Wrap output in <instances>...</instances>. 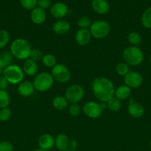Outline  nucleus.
<instances>
[{"instance_id": "c85d7f7f", "label": "nucleus", "mask_w": 151, "mask_h": 151, "mask_svg": "<svg viewBox=\"0 0 151 151\" xmlns=\"http://www.w3.org/2000/svg\"><path fill=\"white\" fill-rule=\"evenodd\" d=\"M115 70H116L117 74L118 75L124 77L130 72V68H129V65H127V63H124V62H121L116 66Z\"/></svg>"}, {"instance_id": "412c9836", "label": "nucleus", "mask_w": 151, "mask_h": 151, "mask_svg": "<svg viewBox=\"0 0 151 151\" xmlns=\"http://www.w3.org/2000/svg\"><path fill=\"white\" fill-rule=\"evenodd\" d=\"M130 93H131V90L127 86L121 85L119 86L116 89H115L114 97L122 101V100H125L129 98V97L130 96Z\"/></svg>"}, {"instance_id": "4be33fe9", "label": "nucleus", "mask_w": 151, "mask_h": 151, "mask_svg": "<svg viewBox=\"0 0 151 151\" xmlns=\"http://www.w3.org/2000/svg\"><path fill=\"white\" fill-rule=\"evenodd\" d=\"M68 103H69L67 100V99L63 96H56L53 98V101H52L53 107L59 111H62L67 109L68 106Z\"/></svg>"}, {"instance_id": "c9c22d12", "label": "nucleus", "mask_w": 151, "mask_h": 151, "mask_svg": "<svg viewBox=\"0 0 151 151\" xmlns=\"http://www.w3.org/2000/svg\"><path fill=\"white\" fill-rule=\"evenodd\" d=\"M37 5H38V7H40V8L45 10L46 9L50 7L51 1L50 0H38L37 1Z\"/></svg>"}, {"instance_id": "2f4dec72", "label": "nucleus", "mask_w": 151, "mask_h": 151, "mask_svg": "<svg viewBox=\"0 0 151 151\" xmlns=\"http://www.w3.org/2000/svg\"><path fill=\"white\" fill-rule=\"evenodd\" d=\"M91 24V19L87 16L80 17L78 20V26L79 27L80 29H87V27H90Z\"/></svg>"}, {"instance_id": "4c0bfd02", "label": "nucleus", "mask_w": 151, "mask_h": 151, "mask_svg": "<svg viewBox=\"0 0 151 151\" xmlns=\"http://www.w3.org/2000/svg\"><path fill=\"white\" fill-rule=\"evenodd\" d=\"M3 72H4V69H2L0 68V76H1V75H3Z\"/></svg>"}, {"instance_id": "6ab92c4d", "label": "nucleus", "mask_w": 151, "mask_h": 151, "mask_svg": "<svg viewBox=\"0 0 151 151\" xmlns=\"http://www.w3.org/2000/svg\"><path fill=\"white\" fill-rule=\"evenodd\" d=\"M70 141L68 136L65 134H59L55 139V145L60 151H65L69 147Z\"/></svg>"}, {"instance_id": "20e7f679", "label": "nucleus", "mask_w": 151, "mask_h": 151, "mask_svg": "<svg viewBox=\"0 0 151 151\" xmlns=\"http://www.w3.org/2000/svg\"><path fill=\"white\" fill-rule=\"evenodd\" d=\"M23 70L20 66L16 64H11L6 67L3 72V76L7 79L9 83L16 85L23 81L24 79Z\"/></svg>"}, {"instance_id": "1a4fd4ad", "label": "nucleus", "mask_w": 151, "mask_h": 151, "mask_svg": "<svg viewBox=\"0 0 151 151\" xmlns=\"http://www.w3.org/2000/svg\"><path fill=\"white\" fill-rule=\"evenodd\" d=\"M105 106L93 101L86 102L82 107L84 114L90 119H97L102 114L103 109Z\"/></svg>"}, {"instance_id": "9d476101", "label": "nucleus", "mask_w": 151, "mask_h": 151, "mask_svg": "<svg viewBox=\"0 0 151 151\" xmlns=\"http://www.w3.org/2000/svg\"><path fill=\"white\" fill-rule=\"evenodd\" d=\"M125 85L130 88H139L143 82V78L142 75L136 72H129L124 77Z\"/></svg>"}, {"instance_id": "a878e982", "label": "nucleus", "mask_w": 151, "mask_h": 151, "mask_svg": "<svg viewBox=\"0 0 151 151\" xmlns=\"http://www.w3.org/2000/svg\"><path fill=\"white\" fill-rule=\"evenodd\" d=\"M10 103V97L6 91L0 90V109L8 107Z\"/></svg>"}, {"instance_id": "72a5a7b5", "label": "nucleus", "mask_w": 151, "mask_h": 151, "mask_svg": "<svg viewBox=\"0 0 151 151\" xmlns=\"http://www.w3.org/2000/svg\"><path fill=\"white\" fill-rule=\"evenodd\" d=\"M68 112L70 116L76 117L79 115L80 112H81V108L78 106V103H73L70 106L69 109H68Z\"/></svg>"}, {"instance_id": "7ed1b4c3", "label": "nucleus", "mask_w": 151, "mask_h": 151, "mask_svg": "<svg viewBox=\"0 0 151 151\" xmlns=\"http://www.w3.org/2000/svg\"><path fill=\"white\" fill-rule=\"evenodd\" d=\"M122 58L124 63L129 66H139L144 60L143 52L139 47L130 46L124 49L122 52Z\"/></svg>"}, {"instance_id": "2eb2a0df", "label": "nucleus", "mask_w": 151, "mask_h": 151, "mask_svg": "<svg viewBox=\"0 0 151 151\" xmlns=\"http://www.w3.org/2000/svg\"><path fill=\"white\" fill-rule=\"evenodd\" d=\"M127 111L129 114L133 118H140L144 114V108L140 103L131 101L127 106Z\"/></svg>"}, {"instance_id": "393cba45", "label": "nucleus", "mask_w": 151, "mask_h": 151, "mask_svg": "<svg viewBox=\"0 0 151 151\" xmlns=\"http://www.w3.org/2000/svg\"><path fill=\"white\" fill-rule=\"evenodd\" d=\"M127 40L132 46L138 47L142 43V37L138 32H131L127 35Z\"/></svg>"}, {"instance_id": "ddd939ff", "label": "nucleus", "mask_w": 151, "mask_h": 151, "mask_svg": "<svg viewBox=\"0 0 151 151\" xmlns=\"http://www.w3.org/2000/svg\"><path fill=\"white\" fill-rule=\"evenodd\" d=\"M91 38V33L88 29H79L75 35L76 41L80 46H85L88 44Z\"/></svg>"}, {"instance_id": "dca6fc26", "label": "nucleus", "mask_w": 151, "mask_h": 151, "mask_svg": "<svg viewBox=\"0 0 151 151\" xmlns=\"http://www.w3.org/2000/svg\"><path fill=\"white\" fill-rule=\"evenodd\" d=\"M34 86L30 81H22L19 84L18 86V92L19 95L23 97H28L32 95L34 91Z\"/></svg>"}, {"instance_id": "ea45409f", "label": "nucleus", "mask_w": 151, "mask_h": 151, "mask_svg": "<svg viewBox=\"0 0 151 151\" xmlns=\"http://www.w3.org/2000/svg\"><path fill=\"white\" fill-rule=\"evenodd\" d=\"M149 62L151 63V55H150V57H149Z\"/></svg>"}, {"instance_id": "a19ab883", "label": "nucleus", "mask_w": 151, "mask_h": 151, "mask_svg": "<svg viewBox=\"0 0 151 151\" xmlns=\"http://www.w3.org/2000/svg\"><path fill=\"white\" fill-rule=\"evenodd\" d=\"M150 149H151V139H150Z\"/></svg>"}, {"instance_id": "423d86ee", "label": "nucleus", "mask_w": 151, "mask_h": 151, "mask_svg": "<svg viewBox=\"0 0 151 151\" xmlns=\"http://www.w3.org/2000/svg\"><path fill=\"white\" fill-rule=\"evenodd\" d=\"M110 29V25L108 22L103 20H98L92 22L89 30L92 37L96 39H102L109 35Z\"/></svg>"}, {"instance_id": "f8f14e48", "label": "nucleus", "mask_w": 151, "mask_h": 151, "mask_svg": "<svg viewBox=\"0 0 151 151\" xmlns=\"http://www.w3.org/2000/svg\"><path fill=\"white\" fill-rule=\"evenodd\" d=\"M93 10L98 14H107L110 11V4L107 0H93L91 1Z\"/></svg>"}, {"instance_id": "58836bf2", "label": "nucleus", "mask_w": 151, "mask_h": 151, "mask_svg": "<svg viewBox=\"0 0 151 151\" xmlns=\"http://www.w3.org/2000/svg\"><path fill=\"white\" fill-rule=\"evenodd\" d=\"M34 151H47V150H42V149H37V150H34Z\"/></svg>"}, {"instance_id": "5701e85b", "label": "nucleus", "mask_w": 151, "mask_h": 151, "mask_svg": "<svg viewBox=\"0 0 151 151\" xmlns=\"http://www.w3.org/2000/svg\"><path fill=\"white\" fill-rule=\"evenodd\" d=\"M141 22L144 27L151 29V7L147 8L142 13Z\"/></svg>"}, {"instance_id": "bb28decb", "label": "nucleus", "mask_w": 151, "mask_h": 151, "mask_svg": "<svg viewBox=\"0 0 151 151\" xmlns=\"http://www.w3.org/2000/svg\"><path fill=\"white\" fill-rule=\"evenodd\" d=\"M42 63L47 67H52L56 65V58L53 55L46 54L42 58Z\"/></svg>"}, {"instance_id": "39448f33", "label": "nucleus", "mask_w": 151, "mask_h": 151, "mask_svg": "<svg viewBox=\"0 0 151 151\" xmlns=\"http://www.w3.org/2000/svg\"><path fill=\"white\" fill-rule=\"evenodd\" d=\"M53 83L54 79L51 74L48 72H41L35 77L33 84L36 90L43 92L52 88Z\"/></svg>"}, {"instance_id": "e433bc0d", "label": "nucleus", "mask_w": 151, "mask_h": 151, "mask_svg": "<svg viewBox=\"0 0 151 151\" xmlns=\"http://www.w3.org/2000/svg\"><path fill=\"white\" fill-rule=\"evenodd\" d=\"M8 81H7L5 78L2 75L0 76V90H3V91H6V89L8 87Z\"/></svg>"}, {"instance_id": "a211bd4d", "label": "nucleus", "mask_w": 151, "mask_h": 151, "mask_svg": "<svg viewBox=\"0 0 151 151\" xmlns=\"http://www.w3.org/2000/svg\"><path fill=\"white\" fill-rule=\"evenodd\" d=\"M70 29V24L66 20L60 19L53 24V30L57 35H65L68 33Z\"/></svg>"}, {"instance_id": "0eeeda50", "label": "nucleus", "mask_w": 151, "mask_h": 151, "mask_svg": "<svg viewBox=\"0 0 151 151\" xmlns=\"http://www.w3.org/2000/svg\"><path fill=\"white\" fill-rule=\"evenodd\" d=\"M84 95V90L80 85H71L65 91V98L70 104L78 103Z\"/></svg>"}, {"instance_id": "473e14b6", "label": "nucleus", "mask_w": 151, "mask_h": 151, "mask_svg": "<svg viewBox=\"0 0 151 151\" xmlns=\"http://www.w3.org/2000/svg\"><path fill=\"white\" fill-rule=\"evenodd\" d=\"M43 56L44 55H43V53L41 50H38V49H32L30 53L29 58L36 62L38 60H42Z\"/></svg>"}, {"instance_id": "9b49d317", "label": "nucleus", "mask_w": 151, "mask_h": 151, "mask_svg": "<svg viewBox=\"0 0 151 151\" xmlns=\"http://www.w3.org/2000/svg\"><path fill=\"white\" fill-rule=\"evenodd\" d=\"M50 14L56 19H62L68 13V7L63 2H56L50 7Z\"/></svg>"}, {"instance_id": "cd10ccee", "label": "nucleus", "mask_w": 151, "mask_h": 151, "mask_svg": "<svg viewBox=\"0 0 151 151\" xmlns=\"http://www.w3.org/2000/svg\"><path fill=\"white\" fill-rule=\"evenodd\" d=\"M10 34L5 29H0V49H3L10 41Z\"/></svg>"}, {"instance_id": "7c9ffc66", "label": "nucleus", "mask_w": 151, "mask_h": 151, "mask_svg": "<svg viewBox=\"0 0 151 151\" xmlns=\"http://www.w3.org/2000/svg\"><path fill=\"white\" fill-rule=\"evenodd\" d=\"M12 111L8 107L0 109V122H6L10 119Z\"/></svg>"}, {"instance_id": "aec40b11", "label": "nucleus", "mask_w": 151, "mask_h": 151, "mask_svg": "<svg viewBox=\"0 0 151 151\" xmlns=\"http://www.w3.org/2000/svg\"><path fill=\"white\" fill-rule=\"evenodd\" d=\"M38 68L36 62L28 58L24 62L22 70H23L24 73L26 74L28 76H33L38 72Z\"/></svg>"}, {"instance_id": "f704fd0d", "label": "nucleus", "mask_w": 151, "mask_h": 151, "mask_svg": "<svg viewBox=\"0 0 151 151\" xmlns=\"http://www.w3.org/2000/svg\"><path fill=\"white\" fill-rule=\"evenodd\" d=\"M0 151H13V146L7 141L0 142Z\"/></svg>"}, {"instance_id": "4468645a", "label": "nucleus", "mask_w": 151, "mask_h": 151, "mask_svg": "<svg viewBox=\"0 0 151 151\" xmlns=\"http://www.w3.org/2000/svg\"><path fill=\"white\" fill-rule=\"evenodd\" d=\"M38 145L40 149L47 150L51 149L55 145V139L53 138L51 134H42L38 138Z\"/></svg>"}, {"instance_id": "f03ea898", "label": "nucleus", "mask_w": 151, "mask_h": 151, "mask_svg": "<svg viewBox=\"0 0 151 151\" xmlns=\"http://www.w3.org/2000/svg\"><path fill=\"white\" fill-rule=\"evenodd\" d=\"M32 47L28 40L25 38H16L10 44V53L13 58L21 60H25L29 58Z\"/></svg>"}, {"instance_id": "6e6552de", "label": "nucleus", "mask_w": 151, "mask_h": 151, "mask_svg": "<svg viewBox=\"0 0 151 151\" xmlns=\"http://www.w3.org/2000/svg\"><path fill=\"white\" fill-rule=\"evenodd\" d=\"M52 76L53 79L60 83H65L69 81L70 78V72L65 65L56 63L52 69Z\"/></svg>"}, {"instance_id": "f3484780", "label": "nucleus", "mask_w": 151, "mask_h": 151, "mask_svg": "<svg viewBox=\"0 0 151 151\" xmlns=\"http://www.w3.org/2000/svg\"><path fill=\"white\" fill-rule=\"evenodd\" d=\"M47 18L45 10L40 7H36L32 10L30 13V19L35 24H41L44 23Z\"/></svg>"}, {"instance_id": "f257e3e1", "label": "nucleus", "mask_w": 151, "mask_h": 151, "mask_svg": "<svg viewBox=\"0 0 151 151\" xmlns=\"http://www.w3.org/2000/svg\"><path fill=\"white\" fill-rule=\"evenodd\" d=\"M91 88L95 97L102 103H107L114 97L115 87L110 79L104 77H98L93 81Z\"/></svg>"}, {"instance_id": "c756f323", "label": "nucleus", "mask_w": 151, "mask_h": 151, "mask_svg": "<svg viewBox=\"0 0 151 151\" xmlns=\"http://www.w3.org/2000/svg\"><path fill=\"white\" fill-rule=\"evenodd\" d=\"M37 1L38 0H19V3L25 10H32L36 8V6L37 5Z\"/></svg>"}, {"instance_id": "79ce46f5", "label": "nucleus", "mask_w": 151, "mask_h": 151, "mask_svg": "<svg viewBox=\"0 0 151 151\" xmlns=\"http://www.w3.org/2000/svg\"><path fill=\"white\" fill-rule=\"evenodd\" d=\"M70 151H77V150H70Z\"/></svg>"}, {"instance_id": "b1692460", "label": "nucleus", "mask_w": 151, "mask_h": 151, "mask_svg": "<svg viewBox=\"0 0 151 151\" xmlns=\"http://www.w3.org/2000/svg\"><path fill=\"white\" fill-rule=\"evenodd\" d=\"M107 107L111 111L117 112L121 109V101L117 99L116 97H113L110 100L107 102Z\"/></svg>"}]
</instances>
